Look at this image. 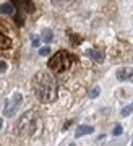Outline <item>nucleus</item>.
Returning a JSON list of instances; mask_svg holds the SVG:
<instances>
[{
    "instance_id": "f257e3e1",
    "label": "nucleus",
    "mask_w": 133,
    "mask_h": 146,
    "mask_svg": "<svg viewBox=\"0 0 133 146\" xmlns=\"http://www.w3.org/2000/svg\"><path fill=\"white\" fill-rule=\"evenodd\" d=\"M33 91L41 102H52L57 99V81L52 75L39 72L33 78Z\"/></svg>"
},
{
    "instance_id": "f03ea898",
    "label": "nucleus",
    "mask_w": 133,
    "mask_h": 146,
    "mask_svg": "<svg viewBox=\"0 0 133 146\" xmlns=\"http://www.w3.org/2000/svg\"><path fill=\"white\" fill-rule=\"evenodd\" d=\"M41 125H42V122H41V119H39V115H37L36 110H28L18 120L16 133L20 136H33L41 128Z\"/></svg>"
},
{
    "instance_id": "7ed1b4c3",
    "label": "nucleus",
    "mask_w": 133,
    "mask_h": 146,
    "mask_svg": "<svg viewBox=\"0 0 133 146\" xmlns=\"http://www.w3.org/2000/svg\"><path fill=\"white\" fill-rule=\"evenodd\" d=\"M72 60H73V57L70 54L65 52V50H60V52H57L47 62V67L51 68L54 73H62V72H66L68 68L72 67Z\"/></svg>"
},
{
    "instance_id": "20e7f679",
    "label": "nucleus",
    "mask_w": 133,
    "mask_h": 146,
    "mask_svg": "<svg viewBox=\"0 0 133 146\" xmlns=\"http://www.w3.org/2000/svg\"><path fill=\"white\" fill-rule=\"evenodd\" d=\"M21 102H23V96H21V93H18V91H16V93L11 94V98L7 101L5 109H3L5 117H13V115H15V112L20 109Z\"/></svg>"
},
{
    "instance_id": "39448f33",
    "label": "nucleus",
    "mask_w": 133,
    "mask_h": 146,
    "mask_svg": "<svg viewBox=\"0 0 133 146\" xmlns=\"http://www.w3.org/2000/svg\"><path fill=\"white\" fill-rule=\"evenodd\" d=\"M13 2V5H15V8L20 13H23V15H26V13H33V11L36 10V7H34V3H33V0H11Z\"/></svg>"
},
{
    "instance_id": "423d86ee",
    "label": "nucleus",
    "mask_w": 133,
    "mask_h": 146,
    "mask_svg": "<svg viewBox=\"0 0 133 146\" xmlns=\"http://www.w3.org/2000/svg\"><path fill=\"white\" fill-rule=\"evenodd\" d=\"M117 80L120 81H130L133 80V68L132 67H122L117 70Z\"/></svg>"
},
{
    "instance_id": "0eeeda50",
    "label": "nucleus",
    "mask_w": 133,
    "mask_h": 146,
    "mask_svg": "<svg viewBox=\"0 0 133 146\" xmlns=\"http://www.w3.org/2000/svg\"><path fill=\"white\" fill-rule=\"evenodd\" d=\"M86 55L89 58H92L94 62H97V63H102L104 62V52L101 50V49H88Z\"/></svg>"
},
{
    "instance_id": "6e6552de",
    "label": "nucleus",
    "mask_w": 133,
    "mask_h": 146,
    "mask_svg": "<svg viewBox=\"0 0 133 146\" xmlns=\"http://www.w3.org/2000/svg\"><path fill=\"white\" fill-rule=\"evenodd\" d=\"M94 131V128L89 125H81V127H78V130L76 133H75V136L76 138H80V136H84V135H89V133H92Z\"/></svg>"
},
{
    "instance_id": "1a4fd4ad",
    "label": "nucleus",
    "mask_w": 133,
    "mask_h": 146,
    "mask_svg": "<svg viewBox=\"0 0 133 146\" xmlns=\"http://www.w3.org/2000/svg\"><path fill=\"white\" fill-rule=\"evenodd\" d=\"M0 13L2 15H15V7L11 3H2L0 5Z\"/></svg>"
},
{
    "instance_id": "9d476101",
    "label": "nucleus",
    "mask_w": 133,
    "mask_h": 146,
    "mask_svg": "<svg viewBox=\"0 0 133 146\" xmlns=\"http://www.w3.org/2000/svg\"><path fill=\"white\" fill-rule=\"evenodd\" d=\"M41 36H42V41L47 42V44H51V42L54 41V31H52V29H42Z\"/></svg>"
},
{
    "instance_id": "9b49d317",
    "label": "nucleus",
    "mask_w": 133,
    "mask_h": 146,
    "mask_svg": "<svg viewBox=\"0 0 133 146\" xmlns=\"http://www.w3.org/2000/svg\"><path fill=\"white\" fill-rule=\"evenodd\" d=\"M10 46H11V41L0 31V49H10Z\"/></svg>"
},
{
    "instance_id": "f8f14e48",
    "label": "nucleus",
    "mask_w": 133,
    "mask_h": 146,
    "mask_svg": "<svg viewBox=\"0 0 133 146\" xmlns=\"http://www.w3.org/2000/svg\"><path fill=\"white\" fill-rule=\"evenodd\" d=\"M132 112H133V104H130V106H127V107L122 109V117H128Z\"/></svg>"
},
{
    "instance_id": "ddd939ff",
    "label": "nucleus",
    "mask_w": 133,
    "mask_h": 146,
    "mask_svg": "<svg viewBox=\"0 0 133 146\" xmlns=\"http://www.w3.org/2000/svg\"><path fill=\"white\" fill-rule=\"evenodd\" d=\"M89 98H97V96H99V94H101V89L97 88V86H94V88H91L89 89Z\"/></svg>"
},
{
    "instance_id": "4468645a",
    "label": "nucleus",
    "mask_w": 133,
    "mask_h": 146,
    "mask_svg": "<svg viewBox=\"0 0 133 146\" xmlns=\"http://www.w3.org/2000/svg\"><path fill=\"white\" fill-rule=\"evenodd\" d=\"M39 54H41L42 57H47V55L51 54V47H49V46H44V47H41V49H39Z\"/></svg>"
},
{
    "instance_id": "2eb2a0df",
    "label": "nucleus",
    "mask_w": 133,
    "mask_h": 146,
    "mask_svg": "<svg viewBox=\"0 0 133 146\" xmlns=\"http://www.w3.org/2000/svg\"><path fill=\"white\" fill-rule=\"evenodd\" d=\"M122 131H123V128H122V125H117L115 128H114V136H118V135H122Z\"/></svg>"
},
{
    "instance_id": "dca6fc26",
    "label": "nucleus",
    "mask_w": 133,
    "mask_h": 146,
    "mask_svg": "<svg viewBox=\"0 0 133 146\" xmlns=\"http://www.w3.org/2000/svg\"><path fill=\"white\" fill-rule=\"evenodd\" d=\"M5 70H7V63L0 60V73H2V72H5Z\"/></svg>"
},
{
    "instance_id": "f3484780",
    "label": "nucleus",
    "mask_w": 133,
    "mask_h": 146,
    "mask_svg": "<svg viewBox=\"0 0 133 146\" xmlns=\"http://www.w3.org/2000/svg\"><path fill=\"white\" fill-rule=\"evenodd\" d=\"M33 46H39V41H37V37H36V36L33 37Z\"/></svg>"
},
{
    "instance_id": "a211bd4d",
    "label": "nucleus",
    "mask_w": 133,
    "mask_h": 146,
    "mask_svg": "<svg viewBox=\"0 0 133 146\" xmlns=\"http://www.w3.org/2000/svg\"><path fill=\"white\" fill-rule=\"evenodd\" d=\"M2 127H3V120H2V117H0V130H2Z\"/></svg>"
}]
</instances>
